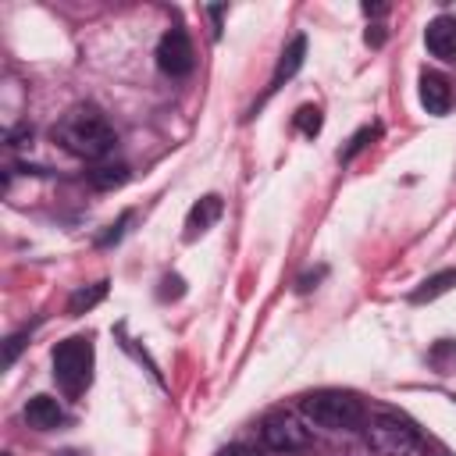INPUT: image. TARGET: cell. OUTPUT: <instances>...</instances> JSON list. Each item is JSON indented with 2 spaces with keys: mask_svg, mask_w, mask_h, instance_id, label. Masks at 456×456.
I'll list each match as a JSON object with an SVG mask.
<instances>
[{
  "mask_svg": "<svg viewBox=\"0 0 456 456\" xmlns=\"http://www.w3.org/2000/svg\"><path fill=\"white\" fill-rule=\"evenodd\" d=\"M424 43H428L431 57L452 64V61H456V18H452V14H438L435 21H428Z\"/></svg>",
  "mask_w": 456,
  "mask_h": 456,
  "instance_id": "obj_7",
  "label": "cell"
},
{
  "mask_svg": "<svg viewBox=\"0 0 456 456\" xmlns=\"http://www.w3.org/2000/svg\"><path fill=\"white\" fill-rule=\"evenodd\" d=\"M25 420L36 431H53V428L64 424V410H61V403L53 395H32L25 403Z\"/></svg>",
  "mask_w": 456,
  "mask_h": 456,
  "instance_id": "obj_9",
  "label": "cell"
},
{
  "mask_svg": "<svg viewBox=\"0 0 456 456\" xmlns=\"http://www.w3.org/2000/svg\"><path fill=\"white\" fill-rule=\"evenodd\" d=\"M260 438L267 449L274 452H299L310 445V431L303 428V420H296L292 413H271L260 424Z\"/></svg>",
  "mask_w": 456,
  "mask_h": 456,
  "instance_id": "obj_6",
  "label": "cell"
},
{
  "mask_svg": "<svg viewBox=\"0 0 456 456\" xmlns=\"http://www.w3.org/2000/svg\"><path fill=\"white\" fill-rule=\"evenodd\" d=\"M303 53H306V36H296V39L281 50V61H278V68H274V82H271V89L281 86V78H292V75L299 71Z\"/></svg>",
  "mask_w": 456,
  "mask_h": 456,
  "instance_id": "obj_11",
  "label": "cell"
},
{
  "mask_svg": "<svg viewBox=\"0 0 456 456\" xmlns=\"http://www.w3.org/2000/svg\"><path fill=\"white\" fill-rule=\"evenodd\" d=\"M157 68L171 78H185L192 68H196V50H192V39L182 25L167 28L157 43Z\"/></svg>",
  "mask_w": 456,
  "mask_h": 456,
  "instance_id": "obj_5",
  "label": "cell"
},
{
  "mask_svg": "<svg viewBox=\"0 0 456 456\" xmlns=\"http://www.w3.org/2000/svg\"><path fill=\"white\" fill-rule=\"evenodd\" d=\"M128 178V167L125 164H96L93 171H89V182L96 185V189H114V185H121Z\"/></svg>",
  "mask_w": 456,
  "mask_h": 456,
  "instance_id": "obj_12",
  "label": "cell"
},
{
  "mask_svg": "<svg viewBox=\"0 0 456 456\" xmlns=\"http://www.w3.org/2000/svg\"><path fill=\"white\" fill-rule=\"evenodd\" d=\"M456 285V271H442V274H435V278H428L410 299L413 303H424V299H435V296H442V292H449Z\"/></svg>",
  "mask_w": 456,
  "mask_h": 456,
  "instance_id": "obj_13",
  "label": "cell"
},
{
  "mask_svg": "<svg viewBox=\"0 0 456 456\" xmlns=\"http://www.w3.org/2000/svg\"><path fill=\"white\" fill-rule=\"evenodd\" d=\"M452 100H456V93H452V82L445 75H438V71L420 75V103L428 114H445L452 107Z\"/></svg>",
  "mask_w": 456,
  "mask_h": 456,
  "instance_id": "obj_8",
  "label": "cell"
},
{
  "mask_svg": "<svg viewBox=\"0 0 456 456\" xmlns=\"http://www.w3.org/2000/svg\"><path fill=\"white\" fill-rule=\"evenodd\" d=\"M221 210H224V203H221V196H203L200 203H192V210H189V217H185V239H196V235H203L207 228H214L217 224V217H221Z\"/></svg>",
  "mask_w": 456,
  "mask_h": 456,
  "instance_id": "obj_10",
  "label": "cell"
},
{
  "mask_svg": "<svg viewBox=\"0 0 456 456\" xmlns=\"http://www.w3.org/2000/svg\"><path fill=\"white\" fill-rule=\"evenodd\" d=\"M221 456H260L256 449H249V445H228Z\"/></svg>",
  "mask_w": 456,
  "mask_h": 456,
  "instance_id": "obj_18",
  "label": "cell"
},
{
  "mask_svg": "<svg viewBox=\"0 0 456 456\" xmlns=\"http://www.w3.org/2000/svg\"><path fill=\"white\" fill-rule=\"evenodd\" d=\"M296 128H299L303 135H317V132H321V110H317L314 103L299 107V110H296Z\"/></svg>",
  "mask_w": 456,
  "mask_h": 456,
  "instance_id": "obj_15",
  "label": "cell"
},
{
  "mask_svg": "<svg viewBox=\"0 0 456 456\" xmlns=\"http://www.w3.org/2000/svg\"><path fill=\"white\" fill-rule=\"evenodd\" d=\"M21 342H25V335H14V338H7V346H4V367H11V363H14V356H18Z\"/></svg>",
  "mask_w": 456,
  "mask_h": 456,
  "instance_id": "obj_17",
  "label": "cell"
},
{
  "mask_svg": "<svg viewBox=\"0 0 456 456\" xmlns=\"http://www.w3.org/2000/svg\"><path fill=\"white\" fill-rule=\"evenodd\" d=\"M53 139H57L68 153H75V157H82V160H100V157H107V153L114 150V142H118L110 121H107L96 107H71V110L53 125Z\"/></svg>",
  "mask_w": 456,
  "mask_h": 456,
  "instance_id": "obj_1",
  "label": "cell"
},
{
  "mask_svg": "<svg viewBox=\"0 0 456 456\" xmlns=\"http://www.w3.org/2000/svg\"><path fill=\"white\" fill-rule=\"evenodd\" d=\"M221 14H224V7H210V18H214V36L221 32Z\"/></svg>",
  "mask_w": 456,
  "mask_h": 456,
  "instance_id": "obj_19",
  "label": "cell"
},
{
  "mask_svg": "<svg viewBox=\"0 0 456 456\" xmlns=\"http://www.w3.org/2000/svg\"><path fill=\"white\" fill-rule=\"evenodd\" d=\"M103 296H107V281H96L93 289H78V292L71 296V303H68V314H75V317H78L82 310H89V306H93V303H100Z\"/></svg>",
  "mask_w": 456,
  "mask_h": 456,
  "instance_id": "obj_14",
  "label": "cell"
},
{
  "mask_svg": "<svg viewBox=\"0 0 456 456\" xmlns=\"http://www.w3.org/2000/svg\"><path fill=\"white\" fill-rule=\"evenodd\" d=\"M367 445H370L374 456H420L424 452L420 431L406 417L388 413V410L370 413V420H367Z\"/></svg>",
  "mask_w": 456,
  "mask_h": 456,
  "instance_id": "obj_3",
  "label": "cell"
},
{
  "mask_svg": "<svg viewBox=\"0 0 456 456\" xmlns=\"http://www.w3.org/2000/svg\"><path fill=\"white\" fill-rule=\"evenodd\" d=\"M299 413L310 424L328 428V431H353V428L367 424L363 403L353 392H342V388H321V392L303 395L299 399Z\"/></svg>",
  "mask_w": 456,
  "mask_h": 456,
  "instance_id": "obj_2",
  "label": "cell"
},
{
  "mask_svg": "<svg viewBox=\"0 0 456 456\" xmlns=\"http://www.w3.org/2000/svg\"><path fill=\"white\" fill-rule=\"evenodd\" d=\"M367 139H374V128H360V132L353 135L349 150H342V153H338V160H353V157H356V153H360V150L367 146Z\"/></svg>",
  "mask_w": 456,
  "mask_h": 456,
  "instance_id": "obj_16",
  "label": "cell"
},
{
  "mask_svg": "<svg viewBox=\"0 0 456 456\" xmlns=\"http://www.w3.org/2000/svg\"><path fill=\"white\" fill-rule=\"evenodd\" d=\"M53 378L64 395H82L93 381V342L75 335L53 349Z\"/></svg>",
  "mask_w": 456,
  "mask_h": 456,
  "instance_id": "obj_4",
  "label": "cell"
}]
</instances>
